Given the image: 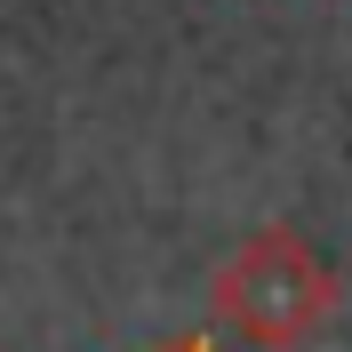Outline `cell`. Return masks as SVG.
<instances>
[{
	"instance_id": "cell-1",
	"label": "cell",
	"mask_w": 352,
	"mask_h": 352,
	"mask_svg": "<svg viewBox=\"0 0 352 352\" xmlns=\"http://www.w3.org/2000/svg\"><path fill=\"white\" fill-rule=\"evenodd\" d=\"M336 264L296 232V224H256L208 280V312L224 336H241L248 352H296L329 329L336 312Z\"/></svg>"
},
{
	"instance_id": "cell-2",
	"label": "cell",
	"mask_w": 352,
	"mask_h": 352,
	"mask_svg": "<svg viewBox=\"0 0 352 352\" xmlns=\"http://www.w3.org/2000/svg\"><path fill=\"white\" fill-rule=\"evenodd\" d=\"M160 352H217V336H208V329H184V336H168Z\"/></svg>"
}]
</instances>
